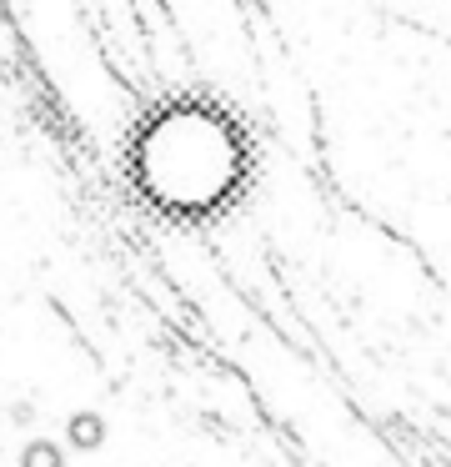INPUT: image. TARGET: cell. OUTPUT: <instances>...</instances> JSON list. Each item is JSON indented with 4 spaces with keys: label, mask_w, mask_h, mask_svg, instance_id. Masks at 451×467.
<instances>
[{
    "label": "cell",
    "mask_w": 451,
    "mask_h": 467,
    "mask_svg": "<svg viewBox=\"0 0 451 467\" xmlns=\"http://www.w3.org/2000/svg\"><path fill=\"white\" fill-rule=\"evenodd\" d=\"M66 437H70V447H80V452H96V447L106 442V417L100 412H70Z\"/></svg>",
    "instance_id": "cell-1"
},
{
    "label": "cell",
    "mask_w": 451,
    "mask_h": 467,
    "mask_svg": "<svg viewBox=\"0 0 451 467\" xmlns=\"http://www.w3.org/2000/svg\"><path fill=\"white\" fill-rule=\"evenodd\" d=\"M20 467H66V457H60L56 442H26V452H20Z\"/></svg>",
    "instance_id": "cell-2"
}]
</instances>
